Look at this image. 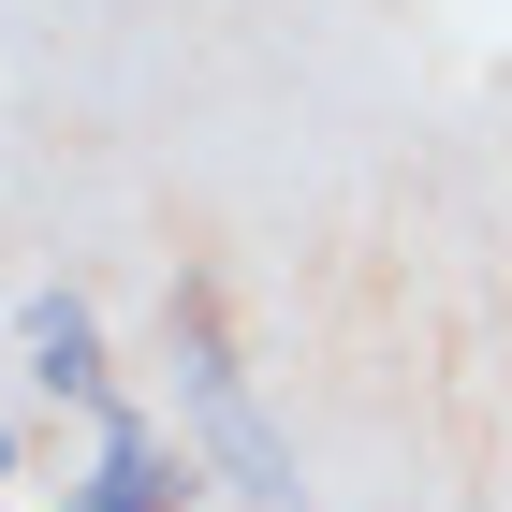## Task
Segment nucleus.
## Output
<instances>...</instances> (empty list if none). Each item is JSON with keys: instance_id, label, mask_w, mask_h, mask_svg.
Segmentation results:
<instances>
[{"instance_id": "obj_1", "label": "nucleus", "mask_w": 512, "mask_h": 512, "mask_svg": "<svg viewBox=\"0 0 512 512\" xmlns=\"http://www.w3.org/2000/svg\"><path fill=\"white\" fill-rule=\"evenodd\" d=\"M176 395H191L205 454L235 469V498L293 512V439L264 425V395H249V366H235V337H220V293H205V278H176Z\"/></svg>"}, {"instance_id": "obj_2", "label": "nucleus", "mask_w": 512, "mask_h": 512, "mask_svg": "<svg viewBox=\"0 0 512 512\" xmlns=\"http://www.w3.org/2000/svg\"><path fill=\"white\" fill-rule=\"evenodd\" d=\"M176 498H191V454H161L147 410H103V469H88L74 512H176Z\"/></svg>"}, {"instance_id": "obj_3", "label": "nucleus", "mask_w": 512, "mask_h": 512, "mask_svg": "<svg viewBox=\"0 0 512 512\" xmlns=\"http://www.w3.org/2000/svg\"><path fill=\"white\" fill-rule=\"evenodd\" d=\"M30 381H44V395H88V410H118V366H103V322H88L74 293H44V308H30Z\"/></svg>"}, {"instance_id": "obj_4", "label": "nucleus", "mask_w": 512, "mask_h": 512, "mask_svg": "<svg viewBox=\"0 0 512 512\" xmlns=\"http://www.w3.org/2000/svg\"><path fill=\"white\" fill-rule=\"evenodd\" d=\"M0 469H15V439H0Z\"/></svg>"}]
</instances>
